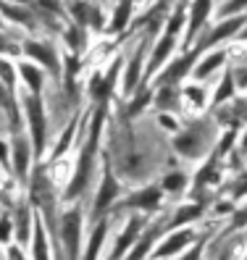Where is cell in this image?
Masks as SVG:
<instances>
[{"mask_svg": "<svg viewBox=\"0 0 247 260\" xmlns=\"http://www.w3.org/2000/svg\"><path fill=\"white\" fill-rule=\"evenodd\" d=\"M24 50L29 55H35L40 63H45L48 69H53V71L58 69V58H55V50L50 48V45H45V42H26Z\"/></svg>", "mask_w": 247, "mask_h": 260, "instance_id": "14", "label": "cell"}, {"mask_svg": "<svg viewBox=\"0 0 247 260\" xmlns=\"http://www.w3.org/2000/svg\"><path fill=\"white\" fill-rule=\"evenodd\" d=\"M13 152H16V171L24 176L26 174V160H29V145L24 140L13 142Z\"/></svg>", "mask_w": 247, "mask_h": 260, "instance_id": "21", "label": "cell"}, {"mask_svg": "<svg viewBox=\"0 0 247 260\" xmlns=\"http://www.w3.org/2000/svg\"><path fill=\"white\" fill-rule=\"evenodd\" d=\"M234 89H237V79H234V71L229 69L224 74V82H219V87H215V92H213V108L229 103L231 98H234Z\"/></svg>", "mask_w": 247, "mask_h": 260, "instance_id": "15", "label": "cell"}, {"mask_svg": "<svg viewBox=\"0 0 247 260\" xmlns=\"http://www.w3.org/2000/svg\"><path fill=\"white\" fill-rule=\"evenodd\" d=\"M103 121H105V105H100L98 113L92 116V126H89V137H87V145L82 150V158L79 166H76V174L71 179V187H69V197L79 194L87 181L92 176V166H95V152H98V142H100V132H103Z\"/></svg>", "mask_w": 247, "mask_h": 260, "instance_id": "1", "label": "cell"}, {"mask_svg": "<svg viewBox=\"0 0 247 260\" xmlns=\"http://www.w3.org/2000/svg\"><path fill=\"white\" fill-rule=\"evenodd\" d=\"M118 66H121V60H116V63H113L111 69H108V74H105V76H95V82H92V87H89L92 98L100 100V105H105L108 95H111V89H113V84H116Z\"/></svg>", "mask_w": 247, "mask_h": 260, "instance_id": "12", "label": "cell"}, {"mask_svg": "<svg viewBox=\"0 0 247 260\" xmlns=\"http://www.w3.org/2000/svg\"><path fill=\"white\" fill-rule=\"evenodd\" d=\"M37 229H35V255H37V260H48V247H45V234H42V229H40V223H35Z\"/></svg>", "mask_w": 247, "mask_h": 260, "instance_id": "27", "label": "cell"}, {"mask_svg": "<svg viewBox=\"0 0 247 260\" xmlns=\"http://www.w3.org/2000/svg\"><path fill=\"white\" fill-rule=\"evenodd\" d=\"M0 8H3L11 19H16V21H21V24H29V19H26V13H21V11H16V8H11V6H6V3H0Z\"/></svg>", "mask_w": 247, "mask_h": 260, "instance_id": "33", "label": "cell"}, {"mask_svg": "<svg viewBox=\"0 0 247 260\" xmlns=\"http://www.w3.org/2000/svg\"><path fill=\"white\" fill-rule=\"evenodd\" d=\"M184 184H187V176H184V174H168L166 179H163V189H168V192H179Z\"/></svg>", "mask_w": 247, "mask_h": 260, "instance_id": "26", "label": "cell"}, {"mask_svg": "<svg viewBox=\"0 0 247 260\" xmlns=\"http://www.w3.org/2000/svg\"><path fill=\"white\" fill-rule=\"evenodd\" d=\"M0 160L6 163V145H3V142H0Z\"/></svg>", "mask_w": 247, "mask_h": 260, "instance_id": "40", "label": "cell"}, {"mask_svg": "<svg viewBox=\"0 0 247 260\" xmlns=\"http://www.w3.org/2000/svg\"><path fill=\"white\" fill-rule=\"evenodd\" d=\"M137 232H140V218H132V221H129V226H127V232H123V234H121V239L116 242V255H113V260L123 255L127 244L134 239V234H137Z\"/></svg>", "mask_w": 247, "mask_h": 260, "instance_id": "19", "label": "cell"}, {"mask_svg": "<svg viewBox=\"0 0 247 260\" xmlns=\"http://www.w3.org/2000/svg\"><path fill=\"white\" fill-rule=\"evenodd\" d=\"M237 37H239V40H247V26H244V29H242V32H239V35H237Z\"/></svg>", "mask_w": 247, "mask_h": 260, "instance_id": "41", "label": "cell"}, {"mask_svg": "<svg viewBox=\"0 0 247 260\" xmlns=\"http://www.w3.org/2000/svg\"><path fill=\"white\" fill-rule=\"evenodd\" d=\"M76 71H79V60H76V55H69L66 58V87L69 92H74V76Z\"/></svg>", "mask_w": 247, "mask_h": 260, "instance_id": "28", "label": "cell"}, {"mask_svg": "<svg viewBox=\"0 0 247 260\" xmlns=\"http://www.w3.org/2000/svg\"><path fill=\"white\" fill-rule=\"evenodd\" d=\"M127 205H132V208H145V210H156V208L161 205V187H156V184L145 187L142 192L132 194L129 200H127Z\"/></svg>", "mask_w": 247, "mask_h": 260, "instance_id": "13", "label": "cell"}, {"mask_svg": "<svg viewBox=\"0 0 247 260\" xmlns=\"http://www.w3.org/2000/svg\"><path fill=\"white\" fill-rule=\"evenodd\" d=\"M74 16L79 24H92V26H100L103 19H100V8L87 3V0H79V3H74Z\"/></svg>", "mask_w": 247, "mask_h": 260, "instance_id": "16", "label": "cell"}, {"mask_svg": "<svg viewBox=\"0 0 247 260\" xmlns=\"http://www.w3.org/2000/svg\"><path fill=\"white\" fill-rule=\"evenodd\" d=\"M244 8H247V0H226V3L221 6V11H219V16L229 19V16H234V13H242Z\"/></svg>", "mask_w": 247, "mask_h": 260, "instance_id": "23", "label": "cell"}, {"mask_svg": "<svg viewBox=\"0 0 247 260\" xmlns=\"http://www.w3.org/2000/svg\"><path fill=\"white\" fill-rule=\"evenodd\" d=\"M71 134H74V124L64 132V137H60V145H58V150H55V155H60V152H64L66 147H69V142H71Z\"/></svg>", "mask_w": 247, "mask_h": 260, "instance_id": "34", "label": "cell"}, {"mask_svg": "<svg viewBox=\"0 0 247 260\" xmlns=\"http://www.w3.org/2000/svg\"><path fill=\"white\" fill-rule=\"evenodd\" d=\"M197 55L200 50L195 48L192 53H184L179 58H174L171 63H166L161 71H158V79L152 87H161V84H181V79H187V76L192 74L195 63H197Z\"/></svg>", "mask_w": 247, "mask_h": 260, "instance_id": "3", "label": "cell"}, {"mask_svg": "<svg viewBox=\"0 0 247 260\" xmlns=\"http://www.w3.org/2000/svg\"><path fill=\"white\" fill-rule=\"evenodd\" d=\"M8 232H11V223L8 221H0V239H8Z\"/></svg>", "mask_w": 247, "mask_h": 260, "instance_id": "36", "label": "cell"}, {"mask_svg": "<svg viewBox=\"0 0 247 260\" xmlns=\"http://www.w3.org/2000/svg\"><path fill=\"white\" fill-rule=\"evenodd\" d=\"M0 82H3L6 87H13V66L8 63V60H0Z\"/></svg>", "mask_w": 247, "mask_h": 260, "instance_id": "30", "label": "cell"}, {"mask_svg": "<svg viewBox=\"0 0 247 260\" xmlns=\"http://www.w3.org/2000/svg\"><path fill=\"white\" fill-rule=\"evenodd\" d=\"M187 242H192V232H179V234H174V237H168L161 247L156 250V255L158 257H166V255H174L176 250H181Z\"/></svg>", "mask_w": 247, "mask_h": 260, "instance_id": "17", "label": "cell"}, {"mask_svg": "<svg viewBox=\"0 0 247 260\" xmlns=\"http://www.w3.org/2000/svg\"><path fill=\"white\" fill-rule=\"evenodd\" d=\"M0 50H16V48H13L11 42H6V40H0Z\"/></svg>", "mask_w": 247, "mask_h": 260, "instance_id": "38", "label": "cell"}, {"mask_svg": "<svg viewBox=\"0 0 247 260\" xmlns=\"http://www.w3.org/2000/svg\"><path fill=\"white\" fill-rule=\"evenodd\" d=\"M179 100H181V87L179 84H161V87H156V95H152V103L166 113L176 111Z\"/></svg>", "mask_w": 247, "mask_h": 260, "instance_id": "11", "label": "cell"}, {"mask_svg": "<svg viewBox=\"0 0 247 260\" xmlns=\"http://www.w3.org/2000/svg\"><path fill=\"white\" fill-rule=\"evenodd\" d=\"M79 226H82L79 210H69L64 216V239H66L69 260H76V250H79Z\"/></svg>", "mask_w": 247, "mask_h": 260, "instance_id": "8", "label": "cell"}, {"mask_svg": "<svg viewBox=\"0 0 247 260\" xmlns=\"http://www.w3.org/2000/svg\"><path fill=\"white\" fill-rule=\"evenodd\" d=\"M210 145V124L195 121L187 129H179L174 137V150L184 158H203V152Z\"/></svg>", "mask_w": 247, "mask_h": 260, "instance_id": "2", "label": "cell"}, {"mask_svg": "<svg viewBox=\"0 0 247 260\" xmlns=\"http://www.w3.org/2000/svg\"><path fill=\"white\" fill-rule=\"evenodd\" d=\"M244 24H247V16H229V19H221L219 26H215L205 40L197 42V50L203 53V50H210V48H215V45H221V42H226V40H231V37H237L242 29H244Z\"/></svg>", "mask_w": 247, "mask_h": 260, "instance_id": "4", "label": "cell"}, {"mask_svg": "<svg viewBox=\"0 0 247 260\" xmlns=\"http://www.w3.org/2000/svg\"><path fill=\"white\" fill-rule=\"evenodd\" d=\"M231 71H234V79H237V87L247 89V63H242V66H237V69H231Z\"/></svg>", "mask_w": 247, "mask_h": 260, "instance_id": "31", "label": "cell"}, {"mask_svg": "<svg viewBox=\"0 0 247 260\" xmlns=\"http://www.w3.org/2000/svg\"><path fill=\"white\" fill-rule=\"evenodd\" d=\"M239 147H242V150H244V152H247V132H244V134H242V142H239Z\"/></svg>", "mask_w": 247, "mask_h": 260, "instance_id": "39", "label": "cell"}, {"mask_svg": "<svg viewBox=\"0 0 247 260\" xmlns=\"http://www.w3.org/2000/svg\"><path fill=\"white\" fill-rule=\"evenodd\" d=\"M181 98H190V103L195 105V108H205V92H203V89H200V87H181Z\"/></svg>", "mask_w": 247, "mask_h": 260, "instance_id": "22", "label": "cell"}, {"mask_svg": "<svg viewBox=\"0 0 247 260\" xmlns=\"http://www.w3.org/2000/svg\"><path fill=\"white\" fill-rule=\"evenodd\" d=\"M26 118H29V126H32L35 147L42 150V145H45V113H42V100L37 95L26 98Z\"/></svg>", "mask_w": 247, "mask_h": 260, "instance_id": "7", "label": "cell"}, {"mask_svg": "<svg viewBox=\"0 0 247 260\" xmlns=\"http://www.w3.org/2000/svg\"><path fill=\"white\" fill-rule=\"evenodd\" d=\"M213 11V0H192L187 8V37H184V48L200 35V29L205 26L208 16Z\"/></svg>", "mask_w": 247, "mask_h": 260, "instance_id": "6", "label": "cell"}, {"mask_svg": "<svg viewBox=\"0 0 247 260\" xmlns=\"http://www.w3.org/2000/svg\"><path fill=\"white\" fill-rule=\"evenodd\" d=\"M226 63V50L224 48H213L203 60H200V63H195V69H192V76L195 79H208V76L213 74V71H219L221 66Z\"/></svg>", "mask_w": 247, "mask_h": 260, "instance_id": "10", "label": "cell"}, {"mask_svg": "<svg viewBox=\"0 0 247 260\" xmlns=\"http://www.w3.org/2000/svg\"><path fill=\"white\" fill-rule=\"evenodd\" d=\"M158 232H161V226H156V229H152V232H150V234H147L142 242H137V247H134V252L129 255V260H142V257H145V252H147V244L152 242V237H156Z\"/></svg>", "mask_w": 247, "mask_h": 260, "instance_id": "25", "label": "cell"}, {"mask_svg": "<svg viewBox=\"0 0 247 260\" xmlns=\"http://www.w3.org/2000/svg\"><path fill=\"white\" fill-rule=\"evenodd\" d=\"M158 121H161V124H163L166 129H171V132H179V129H181V126H179V124H176V121H174L171 116H168L166 111H163V113L158 116Z\"/></svg>", "mask_w": 247, "mask_h": 260, "instance_id": "35", "label": "cell"}, {"mask_svg": "<svg viewBox=\"0 0 247 260\" xmlns=\"http://www.w3.org/2000/svg\"><path fill=\"white\" fill-rule=\"evenodd\" d=\"M200 250H203V247H192V250H190L187 255H184L181 260H197V257H200Z\"/></svg>", "mask_w": 247, "mask_h": 260, "instance_id": "37", "label": "cell"}, {"mask_svg": "<svg viewBox=\"0 0 247 260\" xmlns=\"http://www.w3.org/2000/svg\"><path fill=\"white\" fill-rule=\"evenodd\" d=\"M69 45H71V48H82V45H84V40H82V29H76V26L69 29Z\"/></svg>", "mask_w": 247, "mask_h": 260, "instance_id": "32", "label": "cell"}, {"mask_svg": "<svg viewBox=\"0 0 247 260\" xmlns=\"http://www.w3.org/2000/svg\"><path fill=\"white\" fill-rule=\"evenodd\" d=\"M21 76L26 79V84H29V89H32V92H40V89H42V71L35 69L32 63H24V66H21Z\"/></svg>", "mask_w": 247, "mask_h": 260, "instance_id": "20", "label": "cell"}, {"mask_svg": "<svg viewBox=\"0 0 247 260\" xmlns=\"http://www.w3.org/2000/svg\"><path fill=\"white\" fill-rule=\"evenodd\" d=\"M103 237H105V223H98V232L92 234V242H89L87 260H95V257H98V252H100V244H103Z\"/></svg>", "mask_w": 247, "mask_h": 260, "instance_id": "24", "label": "cell"}, {"mask_svg": "<svg viewBox=\"0 0 247 260\" xmlns=\"http://www.w3.org/2000/svg\"><path fill=\"white\" fill-rule=\"evenodd\" d=\"M132 8H134V0H121L113 11V19H111V32H121L123 26L129 24L132 19Z\"/></svg>", "mask_w": 247, "mask_h": 260, "instance_id": "18", "label": "cell"}, {"mask_svg": "<svg viewBox=\"0 0 247 260\" xmlns=\"http://www.w3.org/2000/svg\"><path fill=\"white\" fill-rule=\"evenodd\" d=\"M150 35L140 42V48L134 50V55H132V60H129V66H127V71H123V92L127 95H132L137 87H140L145 79V50H147V45H150Z\"/></svg>", "mask_w": 247, "mask_h": 260, "instance_id": "5", "label": "cell"}, {"mask_svg": "<svg viewBox=\"0 0 247 260\" xmlns=\"http://www.w3.org/2000/svg\"><path fill=\"white\" fill-rule=\"evenodd\" d=\"M113 197H118V181L113 179L111 163L105 160V171H103V184H100V194L95 197V213H103L108 205H111Z\"/></svg>", "mask_w": 247, "mask_h": 260, "instance_id": "9", "label": "cell"}, {"mask_svg": "<svg viewBox=\"0 0 247 260\" xmlns=\"http://www.w3.org/2000/svg\"><path fill=\"white\" fill-rule=\"evenodd\" d=\"M200 210H203L200 205H197V208H187V210H179V213H176V218L171 221V229H174V226H181V223H187L190 218H195V216H197Z\"/></svg>", "mask_w": 247, "mask_h": 260, "instance_id": "29", "label": "cell"}]
</instances>
